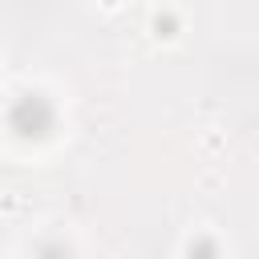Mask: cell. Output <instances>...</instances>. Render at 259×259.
<instances>
[{"mask_svg": "<svg viewBox=\"0 0 259 259\" xmlns=\"http://www.w3.org/2000/svg\"><path fill=\"white\" fill-rule=\"evenodd\" d=\"M40 259H69V251H65V247H45Z\"/></svg>", "mask_w": 259, "mask_h": 259, "instance_id": "2", "label": "cell"}, {"mask_svg": "<svg viewBox=\"0 0 259 259\" xmlns=\"http://www.w3.org/2000/svg\"><path fill=\"white\" fill-rule=\"evenodd\" d=\"M53 105H49V97H40V93H24V97H16L12 101V109H8V125L20 134V138H40V134H49L53 130Z\"/></svg>", "mask_w": 259, "mask_h": 259, "instance_id": "1", "label": "cell"}]
</instances>
